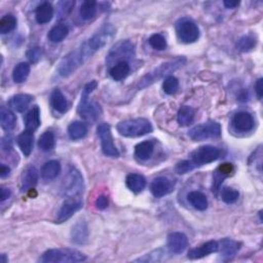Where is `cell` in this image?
Masks as SVG:
<instances>
[{
  "label": "cell",
  "mask_w": 263,
  "mask_h": 263,
  "mask_svg": "<svg viewBox=\"0 0 263 263\" xmlns=\"http://www.w3.org/2000/svg\"><path fill=\"white\" fill-rule=\"evenodd\" d=\"M65 194L67 196L82 195L84 193V179L77 170L72 169L65 180Z\"/></svg>",
  "instance_id": "cell-13"
},
{
  "label": "cell",
  "mask_w": 263,
  "mask_h": 263,
  "mask_svg": "<svg viewBox=\"0 0 263 263\" xmlns=\"http://www.w3.org/2000/svg\"><path fill=\"white\" fill-rule=\"evenodd\" d=\"M130 71H131L130 64L128 62H121L114 65L113 67H111L109 73L114 81L120 82L125 80V78L129 75Z\"/></svg>",
  "instance_id": "cell-30"
},
{
  "label": "cell",
  "mask_w": 263,
  "mask_h": 263,
  "mask_svg": "<svg viewBox=\"0 0 263 263\" xmlns=\"http://www.w3.org/2000/svg\"><path fill=\"white\" fill-rule=\"evenodd\" d=\"M187 236L182 232H172L168 236V249L171 253L181 254L187 248Z\"/></svg>",
  "instance_id": "cell-14"
},
{
  "label": "cell",
  "mask_w": 263,
  "mask_h": 263,
  "mask_svg": "<svg viewBox=\"0 0 263 263\" xmlns=\"http://www.w3.org/2000/svg\"><path fill=\"white\" fill-rule=\"evenodd\" d=\"M108 204L109 202H108L107 196H105V195H100L96 200V207L99 210H105L108 207Z\"/></svg>",
  "instance_id": "cell-47"
},
{
  "label": "cell",
  "mask_w": 263,
  "mask_h": 263,
  "mask_svg": "<svg viewBox=\"0 0 263 263\" xmlns=\"http://www.w3.org/2000/svg\"><path fill=\"white\" fill-rule=\"evenodd\" d=\"M88 133V128L83 122H74L68 127V134L71 139L80 140L86 137Z\"/></svg>",
  "instance_id": "cell-35"
},
{
  "label": "cell",
  "mask_w": 263,
  "mask_h": 263,
  "mask_svg": "<svg viewBox=\"0 0 263 263\" xmlns=\"http://www.w3.org/2000/svg\"><path fill=\"white\" fill-rule=\"evenodd\" d=\"M97 87L98 84L96 81L88 83L83 90L82 100L78 104V114L88 122H95L101 114L100 105L89 99V95L97 88Z\"/></svg>",
  "instance_id": "cell-2"
},
{
  "label": "cell",
  "mask_w": 263,
  "mask_h": 263,
  "mask_svg": "<svg viewBox=\"0 0 263 263\" xmlns=\"http://www.w3.org/2000/svg\"><path fill=\"white\" fill-rule=\"evenodd\" d=\"M150 46L156 50H164L167 47V41L162 34H153L148 41Z\"/></svg>",
  "instance_id": "cell-44"
},
{
  "label": "cell",
  "mask_w": 263,
  "mask_h": 263,
  "mask_svg": "<svg viewBox=\"0 0 263 263\" xmlns=\"http://www.w3.org/2000/svg\"><path fill=\"white\" fill-rule=\"evenodd\" d=\"M187 200L190 205L199 211H205L208 208V200L204 193L200 191H191L187 195Z\"/></svg>",
  "instance_id": "cell-28"
},
{
  "label": "cell",
  "mask_w": 263,
  "mask_h": 263,
  "mask_svg": "<svg viewBox=\"0 0 263 263\" xmlns=\"http://www.w3.org/2000/svg\"><path fill=\"white\" fill-rule=\"evenodd\" d=\"M219 250V244L215 241H210L200 247L194 248L188 252L189 259H201L210 254L216 253Z\"/></svg>",
  "instance_id": "cell-18"
},
{
  "label": "cell",
  "mask_w": 263,
  "mask_h": 263,
  "mask_svg": "<svg viewBox=\"0 0 263 263\" xmlns=\"http://www.w3.org/2000/svg\"><path fill=\"white\" fill-rule=\"evenodd\" d=\"M27 57L32 63H36L39 59L42 58V50L39 47H33L30 48L27 52Z\"/></svg>",
  "instance_id": "cell-46"
},
{
  "label": "cell",
  "mask_w": 263,
  "mask_h": 263,
  "mask_svg": "<svg viewBox=\"0 0 263 263\" xmlns=\"http://www.w3.org/2000/svg\"><path fill=\"white\" fill-rule=\"evenodd\" d=\"M163 88L165 90V93L168 95H173L179 88V81L175 76L169 75L166 77V80L164 81L163 84Z\"/></svg>",
  "instance_id": "cell-41"
},
{
  "label": "cell",
  "mask_w": 263,
  "mask_h": 263,
  "mask_svg": "<svg viewBox=\"0 0 263 263\" xmlns=\"http://www.w3.org/2000/svg\"><path fill=\"white\" fill-rule=\"evenodd\" d=\"M97 133L101 140L103 153L110 157L120 156V152L114 145L110 126L108 124H101L97 129Z\"/></svg>",
  "instance_id": "cell-11"
},
{
  "label": "cell",
  "mask_w": 263,
  "mask_h": 263,
  "mask_svg": "<svg viewBox=\"0 0 263 263\" xmlns=\"http://www.w3.org/2000/svg\"><path fill=\"white\" fill-rule=\"evenodd\" d=\"M221 151L214 146L206 145L195 149L190 153V164L193 168L200 167L203 165H207L213 163L219 159Z\"/></svg>",
  "instance_id": "cell-7"
},
{
  "label": "cell",
  "mask_w": 263,
  "mask_h": 263,
  "mask_svg": "<svg viewBox=\"0 0 263 263\" xmlns=\"http://www.w3.org/2000/svg\"><path fill=\"white\" fill-rule=\"evenodd\" d=\"M18 145L21 148L25 156H29L32 152L34 145V135L32 132L24 131L23 133L18 137Z\"/></svg>",
  "instance_id": "cell-21"
},
{
  "label": "cell",
  "mask_w": 263,
  "mask_h": 263,
  "mask_svg": "<svg viewBox=\"0 0 263 263\" xmlns=\"http://www.w3.org/2000/svg\"><path fill=\"white\" fill-rule=\"evenodd\" d=\"M95 52L96 51L91 48L88 42L84 43L80 47L69 52V54L64 57V59L61 61L58 67V72L60 76L67 77L71 75L76 69L80 68L81 66H83L93 56Z\"/></svg>",
  "instance_id": "cell-1"
},
{
  "label": "cell",
  "mask_w": 263,
  "mask_h": 263,
  "mask_svg": "<svg viewBox=\"0 0 263 263\" xmlns=\"http://www.w3.org/2000/svg\"><path fill=\"white\" fill-rule=\"evenodd\" d=\"M37 182H38V171L35 167L31 166L25 171L22 176V191L33 189Z\"/></svg>",
  "instance_id": "cell-20"
},
{
  "label": "cell",
  "mask_w": 263,
  "mask_h": 263,
  "mask_svg": "<svg viewBox=\"0 0 263 263\" xmlns=\"http://www.w3.org/2000/svg\"><path fill=\"white\" fill-rule=\"evenodd\" d=\"M50 104L52 108L60 113L67 112V110L69 109V103L60 89H55L51 93Z\"/></svg>",
  "instance_id": "cell-23"
},
{
  "label": "cell",
  "mask_w": 263,
  "mask_h": 263,
  "mask_svg": "<svg viewBox=\"0 0 263 263\" xmlns=\"http://www.w3.org/2000/svg\"><path fill=\"white\" fill-rule=\"evenodd\" d=\"M87 256L74 249H50L42 256L44 263H72L83 262Z\"/></svg>",
  "instance_id": "cell-5"
},
{
  "label": "cell",
  "mask_w": 263,
  "mask_h": 263,
  "mask_svg": "<svg viewBox=\"0 0 263 263\" xmlns=\"http://www.w3.org/2000/svg\"><path fill=\"white\" fill-rule=\"evenodd\" d=\"M233 172H234L233 165L228 164V163L222 164L216 169V171L214 172V175H213V186H212V190L216 195L218 194V191L220 189V185H221V183L223 182V180H224L226 177L232 175Z\"/></svg>",
  "instance_id": "cell-17"
},
{
  "label": "cell",
  "mask_w": 263,
  "mask_h": 263,
  "mask_svg": "<svg viewBox=\"0 0 263 263\" xmlns=\"http://www.w3.org/2000/svg\"><path fill=\"white\" fill-rule=\"evenodd\" d=\"M69 33V29L65 24H58L54 26L48 32V39L54 44H59L63 42L67 37Z\"/></svg>",
  "instance_id": "cell-27"
},
{
  "label": "cell",
  "mask_w": 263,
  "mask_h": 263,
  "mask_svg": "<svg viewBox=\"0 0 263 263\" xmlns=\"http://www.w3.org/2000/svg\"><path fill=\"white\" fill-rule=\"evenodd\" d=\"M220 256L223 261H229L234 258L239 251V244L230 239H223L219 244Z\"/></svg>",
  "instance_id": "cell-19"
},
{
  "label": "cell",
  "mask_w": 263,
  "mask_h": 263,
  "mask_svg": "<svg viewBox=\"0 0 263 263\" xmlns=\"http://www.w3.org/2000/svg\"><path fill=\"white\" fill-rule=\"evenodd\" d=\"M52 16H54V8L50 3L44 2L36 7L35 18L37 23L46 24L52 19Z\"/></svg>",
  "instance_id": "cell-24"
},
{
  "label": "cell",
  "mask_w": 263,
  "mask_h": 263,
  "mask_svg": "<svg viewBox=\"0 0 263 263\" xmlns=\"http://www.w3.org/2000/svg\"><path fill=\"white\" fill-rule=\"evenodd\" d=\"M177 36L184 44H193L200 37V29L197 25L190 20L184 19L176 25Z\"/></svg>",
  "instance_id": "cell-9"
},
{
  "label": "cell",
  "mask_w": 263,
  "mask_h": 263,
  "mask_svg": "<svg viewBox=\"0 0 263 263\" xmlns=\"http://www.w3.org/2000/svg\"><path fill=\"white\" fill-rule=\"evenodd\" d=\"M17 26V19L14 15H5L0 20V33L7 34Z\"/></svg>",
  "instance_id": "cell-40"
},
{
  "label": "cell",
  "mask_w": 263,
  "mask_h": 263,
  "mask_svg": "<svg viewBox=\"0 0 263 263\" xmlns=\"http://www.w3.org/2000/svg\"><path fill=\"white\" fill-rule=\"evenodd\" d=\"M223 3H224V5L227 8H234V7L240 5V1H228V0H225V1Z\"/></svg>",
  "instance_id": "cell-51"
},
{
  "label": "cell",
  "mask_w": 263,
  "mask_h": 263,
  "mask_svg": "<svg viewBox=\"0 0 263 263\" xmlns=\"http://www.w3.org/2000/svg\"><path fill=\"white\" fill-rule=\"evenodd\" d=\"M256 46V39L250 35L242 37L236 44V48L241 51H250Z\"/></svg>",
  "instance_id": "cell-42"
},
{
  "label": "cell",
  "mask_w": 263,
  "mask_h": 263,
  "mask_svg": "<svg viewBox=\"0 0 263 263\" xmlns=\"http://www.w3.org/2000/svg\"><path fill=\"white\" fill-rule=\"evenodd\" d=\"M33 100V97L28 94H19L12 97L9 101V106L15 109L18 112H23L27 107L29 106V104Z\"/></svg>",
  "instance_id": "cell-25"
},
{
  "label": "cell",
  "mask_w": 263,
  "mask_h": 263,
  "mask_svg": "<svg viewBox=\"0 0 263 263\" xmlns=\"http://www.w3.org/2000/svg\"><path fill=\"white\" fill-rule=\"evenodd\" d=\"M56 140H55V135L52 132H45L44 133L41 138L38 140V147L44 151H49L55 147Z\"/></svg>",
  "instance_id": "cell-36"
},
{
  "label": "cell",
  "mask_w": 263,
  "mask_h": 263,
  "mask_svg": "<svg viewBox=\"0 0 263 263\" xmlns=\"http://www.w3.org/2000/svg\"><path fill=\"white\" fill-rule=\"evenodd\" d=\"M115 34V28L110 24L104 25L103 27L88 39V44L93 47L95 51L100 50L102 47L107 44L110 42Z\"/></svg>",
  "instance_id": "cell-12"
},
{
  "label": "cell",
  "mask_w": 263,
  "mask_h": 263,
  "mask_svg": "<svg viewBox=\"0 0 263 263\" xmlns=\"http://www.w3.org/2000/svg\"><path fill=\"white\" fill-rule=\"evenodd\" d=\"M9 172H10V169L7 166L2 165L1 168H0V177L5 178L6 176L9 175Z\"/></svg>",
  "instance_id": "cell-50"
},
{
  "label": "cell",
  "mask_w": 263,
  "mask_h": 263,
  "mask_svg": "<svg viewBox=\"0 0 263 263\" xmlns=\"http://www.w3.org/2000/svg\"><path fill=\"white\" fill-rule=\"evenodd\" d=\"M127 186L135 193L141 192L146 187V179L140 174H130L127 177Z\"/></svg>",
  "instance_id": "cell-26"
},
{
  "label": "cell",
  "mask_w": 263,
  "mask_h": 263,
  "mask_svg": "<svg viewBox=\"0 0 263 263\" xmlns=\"http://www.w3.org/2000/svg\"><path fill=\"white\" fill-rule=\"evenodd\" d=\"M154 150V145L151 141H144L139 143L135 148V155L141 161H147L150 159Z\"/></svg>",
  "instance_id": "cell-31"
},
{
  "label": "cell",
  "mask_w": 263,
  "mask_h": 263,
  "mask_svg": "<svg viewBox=\"0 0 263 263\" xmlns=\"http://www.w3.org/2000/svg\"><path fill=\"white\" fill-rule=\"evenodd\" d=\"M88 227L85 222H80L73 227L71 231L72 241L76 244H85L88 240Z\"/></svg>",
  "instance_id": "cell-32"
},
{
  "label": "cell",
  "mask_w": 263,
  "mask_h": 263,
  "mask_svg": "<svg viewBox=\"0 0 263 263\" xmlns=\"http://www.w3.org/2000/svg\"><path fill=\"white\" fill-rule=\"evenodd\" d=\"M84 202L82 199V195H73L67 196V199L64 202L62 207L60 208L58 216H57V223H63L66 220L71 218L76 212L80 211L83 208Z\"/></svg>",
  "instance_id": "cell-10"
},
{
  "label": "cell",
  "mask_w": 263,
  "mask_h": 263,
  "mask_svg": "<svg viewBox=\"0 0 263 263\" xmlns=\"http://www.w3.org/2000/svg\"><path fill=\"white\" fill-rule=\"evenodd\" d=\"M232 126L236 131L241 132V133H246V132L251 131L254 128V118L248 112H239L232 118Z\"/></svg>",
  "instance_id": "cell-16"
},
{
  "label": "cell",
  "mask_w": 263,
  "mask_h": 263,
  "mask_svg": "<svg viewBox=\"0 0 263 263\" xmlns=\"http://www.w3.org/2000/svg\"><path fill=\"white\" fill-rule=\"evenodd\" d=\"M0 123H1L3 130L9 132L16 127V116L9 109L2 107L1 111H0Z\"/></svg>",
  "instance_id": "cell-33"
},
{
  "label": "cell",
  "mask_w": 263,
  "mask_h": 263,
  "mask_svg": "<svg viewBox=\"0 0 263 263\" xmlns=\"http://www.w3.org/2000/svg\"><path fill=\"white\" fill-rule=\"evenodd\" d=\"M240 192L230 187H224L221 190V199L226 204H234L239 200Z\"/></svg>",
  "instance_id": "cell-43"
},
{
  "label": "cell",
  "mask_w": 263,
  "mask_h": 263,
  "mask_svg": "<svg viewBox=\"0 0 263 263\" xmlns=\"http://www.w3.org/2000/svg\"><path fill=\"white\" fill-rule=\"evenodd\" d=\"M26 131H29L34 133L39 126H41V110L38 106H34L24 118Z\"/></svg>",
  "instance_id": "cell-22"
},
{
  "label": "cell",
  "mask_w": 263,
  "mask_h": 263,
  "mask_svg": "<svg viewBox=\"0 0 263 263\" xmlns=\"http://www.w3.org/2000/svg\"><path fill=\"white\" fill-rule=\"evenodd\" d=\"M167 251L165 249H157L149 254L144 255L141 258L136 259V262H160L166 259Z\"/></svg>",
  "instance_id": "cell-39"
},
{
  "label": "cell",
  "mask_w": 263,
  "mask_h": 263,
  "mask_svg": "<svg viewBox=\"0 0 263 263\" xmlns=\"http://www.w3.org/2000/svg\"><path fill=\"white\" fill-rule=\"evenodd\" d=\"M188 135L193 141L218 138L221 135V126L215 122H208L191 129Z\"/></svg>",
  "instance_id": "cell-8"
},
{
  "label": "cell",
  "mask_w": 263,
  "mask_h": 263,
  "mask_svg": "<svg viewBox=\"0 0 263 263\" xmlns=\"http://www.w3.org/2000/svg\"><path fill=\"white\" fill-rule=\"evenodd\" d=\"M135 56V45L130 41H123L117 43L110 49L106 58V63L109 67L121 62H128Z\"/></svg>",
  "instance_id": "cell-6"
},
{
  "label": "cell",
  "mask_w": 263,
  "mask_h": 263,
  "mask_svg": "<svg viewBox=\"0 0 263 263\" xmlns=\"http://www.w3.org/2000/svg\"><path fill=\"white\" fill-rule=\"evenodd\" d=\"M30 73V66L27 63L18 64L12 71V80L17 84L24 83Z\"/></svg>",
  "instance_id": "cell-34"
},
{
  "label": "cell",
  "mask_w": 263,
  "mask_h": 263,
  "mask_svg": "<svg viewBox=\"0 0 263 263\" xmlns=\"http://www.w3.org/2000/svg\"><path fill=\"white\" fill-rule=\"evenodd\" d=\"M262 83H263V80H262V78H259V80L256 82V85H255V93H256L258 99H261L262 95H263Z\"/></svg>",
  "instance_id": "cell-48"
},
{
  "label": "cell",
  "mask_w": 263,
  "mask_h": 263,
  "mask_svg": "<svg viewBox=\"0 0 263 263\" xmlns=\"http://www.w3.org/2000/svg\"><path fill=\"white\" fill-rule=\"evenodd\" d=\"M61 172V165L58 161L46 162L42 168V176L44 180L55 179Z\"/></svg>",
  "instance_id": "cell-29"
},
{
  "label": "cell",
  "mask_w": 263,
  "mask_h": 263,
  "mask_svg": "<svg viewBox=\"0 0 263 263\" xmlns=\"http://www.w3.org/2000/svg\"><path fill=\"white\" fill-rule=\"evenodd\" d=\"M97 14V3L95 1H85L80 9V15L83 20L88 21Z\"/></svg>",
  "instance_id": "cell-38"
},
{
  "label": "cell",
  "mask_w": 263,
  "mask_h": 263,
  "mask_svg": "<svg viewBox=\"0 0 263 263\" xmlns=\"http://www.w3.org/2000/svg\"><path fill=\"white\" fill-rule=\"evenodd\" d=\"M9 196H10V190L5 187H1V189H0V200H1V202L3 203Z\"/></svg>",
  "instance_id": "cell-49"
},
{
  "label": "cell",
  "mask_w": 263,
  "mask_h": 263,
  "mask_svg": "<svg viewBox=\"0 0 263 263\" xmlns=\"http://www.w3.org/2000/svg\"><path fill=\"white\" fill-rule=\"evenodd\" d=\"M1 257H2V263H6V262H7L6 255H5V254H2V255H1Z\"/></svg>",
  "instance_id": "cell-52"
},
{
  "label": "cell",
  "mask_w": 263,
  "mask_h": 263,
  "mask_svg": "<svg viewBox=\"0 0 263 263\" xmlns=\"http://www.w3.org/2000/svg\"><path fill=\"white\" fill-rule=\"evenodd\" d=\"M194 168L192 167V165L190 164L189 161H182L180 163H178V165L176 166V172L178 174H186L190 171H192Z\"/></svg>",
  "instance_id": "cell-45"
},
{
  "label": "cell",
  "mask_w": 263,
  "mask_h": 263,
  "mask_svg": "<svg viewBox=\"0 0 263 263\" xmlns=\"http://www.w3.org/2000/svg\"><path fill=\"white\" fill-rule=\"evenodd\" d=\"M174 190V184L166 177H159L152 181L150 191L155 197H163Z\"/></svg>",
  "instance_id": "cell-15"
},
{
  "label": "cell",
  "mask_w": 263,
  "mask_h": 263,
  "mask_svg": "<svg viewBox=\"0 0 263 263\" xmlns=\"http://www.w3.org/2000/svg\"><path fill=\"white\" fill-rule=\"evenodd\" d=\"M194 118V110L189 106H183L178 112V124L182 127L188 126L192 123Z\"/></svg>",
  "instance_id": "cell-37"
},
{
  "label": "cell",
  "mask_w": 263,
  "mask_h": 263,
  "mask_svg": "<svg viewBox=\"0 0 263 263\" xmlns=\"http://www.w3.org/2000/svg\"><path fill=\"white\" fill-rule=\"evenodd\" d=\"M185 63H186L185 59L178 58L174 61L167 62L165 64L160 65L159 67L153 69L151 72L147 73L145 76L141 78L138 85H137V88L142 89V88H145L151 86L152 84H154L157 81H160L161 78L165 77L166 75L173 73L174 71H176L177 69L182 67V66Z\"/></svg>",
  "instance_id": "cell-3"
},
{
  "label": "cell",
  "mask_w": 263,
  "mask_h": 263,
  "mask_svg": "<svg viewBox=\"0 0 263 263\" xmlns=\"http://www.w3.org/2000/svg\"><path fill=\"white\" fill-rule=\"evenodd\" d=\"M117 132L124 137H141L152 132V125L146 118L127 120L117 125Z\"/></svg>",
  "instance_id": "cell-4"
}]
</instances>
